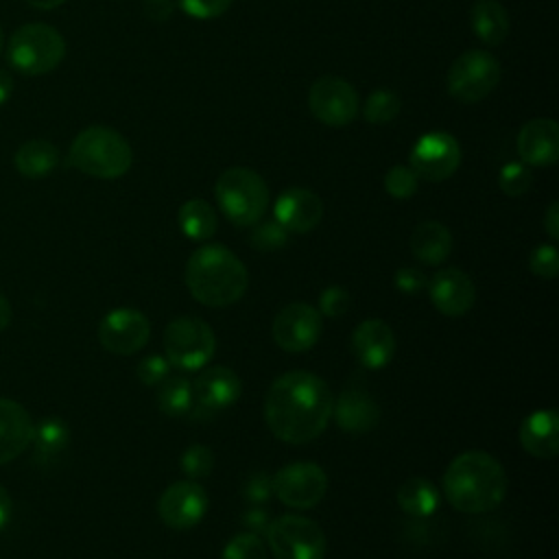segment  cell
<instances>
[{"mask_svg":"<svg viewBox=\"0 0 559 559\" xmlns=\"http://www.w3.org/2000/svg\"><path fill=\"white\" fill-rule=\"evenodd\" d=\"M334 397L330 386L310 371L280 376L264 397V421L284 443L304 445L314 441L332 419Z\"/></svg>","mask_w":559,"mask_h":559,"instance_id":"obj_1","label":"cell"},{"mask_svg":"<svg viewBox=\"0 0 559 559\" xmlns=\"http://www.w3.org/2000/svg\"><path fill=\"white\" fill-rule=\"evenodd\" d=\"M443 496L467 515L493 511L507 496V472L487 452H463L443 474Z\"/></svg>","mask_w":559,"mask_h":559,"instance_id":"obj_2","label":"cell"},{"mask_svg":"<svg viewBox=\"0 0 559 559\" xmlns=\"http://www.w3.org/2000/svg\"><path fill=\"white\" fill-rule=\"evenodd\" d=\"M249 284L245 264L236 253L221 245L197 249L186 264V286L190 295L210 308L236 304Z\"/></svg>","mask_w":559,"mask_h":559,"instance_id":"obj_3","label":"cell"},{"mask_svg":"<svg viewBox=\"0 0 559 559\" xmlns=\"http://www.w3.org/2000/svg\"><path fill=\"white\" fill-rule=\"evenodd\" d=\"M68 162L83 175L96 179H116L131 168L133 153L129 142L118 131L94 124L74 138Z\"/></svg>","mask_w":559,"mask_h":559,"instance_id":"obj_4","label":"cell"},{"mask_svg":"<svg viewBox=\"0 0 559 559\" xmlns=\"http://www.w3.org/2000/svg\"><path fill=\"white\" fill-rule=\"evenodd\" d=\"M66 57V41L61 33L44 22L20 26L9 37L7 59L13 70L26 76L52 72Z\"/></svg>","mask_w":559,"mask_h":559,"instance_id":"obj_5","label":"cell"},{"mask_svg":"<svg viewBox=\"0 0 559 559\" xmlns=\"http://www.w3.org/2000/svg\"><path fill=\"white\" fill-rule=\"evenodd\" d=\"M214 192L223 214L234 225H240V227L255 225L266 212V203H269L266 183L251 168H242V166L227 168L225 173H221Z\"/></svg>","mask_w":559,"mask_h":559,"instance_id":"obj_6","label":"cell"},{"mask_svg":"<svg viewBox=\"0 0 559 559\" xmlns=\"http://www.w3.org/2000/svg\"><path fill=\"white\" fill-rule=\"evenodd\" d=\"M214 332L199 317H177L164 330V352L170 367L199 371L214 356Z\"/></svg>","mask_w":559,"mask_h":559,"instance_id":"obj_7","label":"cell"},{"mask_svg":"<svg viewBox=\"0 0 559 559\" xmlns=\"http://www.w3.org/2000/svg\"><path fill=\"white\" fill-rule=\"evenodd\" d=\"M266 544L275 559H323L325 535L321 526L304 515H282L271 520L266 528Z\"/></svg>","mask_w":559,"mask_h":559,"instance_id":"obj_8","label":"cell"},{"mask_svg":"<svg viewBox=\"0 0 559 559\" xmlns=\"http://www.w3.org/2000/svg\"><path fill=\"white\" fill-rule=\"evenodd\" d=\"M500 81V63L485 50H467L454 59L448 72V92L461 103H478Z\"/></svg>","mask_w":559,"mask_h":559,"instance_id":"obj_9","label":"cell"},{"mask_svg":"<svg viewBox=\"0 0 559 559\" xmlns=\"http://www.w3.org/2000/svg\"><path fill=\"white\" fill-rule=\"evenodd\" d=\"M328 491L325 472L310 461H295L273 474V493L293 509L317 507Z\"/></svg>","mask_w":559,"mask_h":559,"instance_id":"obj_10","label":"cell"},{"mask_svg":"<svg viewBox=\"0 0 559 559\" xmlns=\"http://www.w3.org/2000/svg\"><path fill=\"white\" fill-rule=\"evenodd\" d=\"M408 162L417 179L443 181L459 168L461 148L450 133L430 131L415 142Z\"/></svg>","mask_w":559,"mask_h":559,"instance_id":"obj_11","label":"cell"},{"mask_svg":"<svg viewBox=\"0 0 559 559\" xmlns=\"http://www.w3.org/2000/svg\"><path fill=\"white\" fill-rule=\"evenodd\" d=\"M308 105L323 124L343 127L358 114V94L345 79L321 76L308 92Z\"/></svg>","mask_w":559,"mask_h":559,"instance_id":"obj_12","label":"cell"},{"mask_svg":"<svg viewBox=\"0 0 559 559\" xmlns=\"http://www.w3.org/2000/svg\"><path fill=\"white\" fill-rule=\"evenodd\" d=\"M323 330L321 312L306 304V301H295L284 306L275 319H273V341L284 349V352H306L310 349Z\"/></svg>","mask_w":559,"mask_h":559,"instance_id":"obj_13","label":"cell"},{"mask_svg":"<svg viewBox=\"0 0 559 559\" xmlns=\"http://www.w3.org/2000/svg\"><path fill=\"white\" fill-rule=\"evenodd\" d=\"M151 336V323L146 314L133 308H116L107 312L98 323L100 345L116 356H131L140 352Z\"/></svg>","mask_w":559,"mask_h":559,"instance_id":"obj_14","label":"cell"},{"mask_svg":"<svg viewBox=\"0 0 559 559\" xmlns=\"http://www.w3.org/2000/svg\"><path fill=\"white\" fill-rule=\"evenodd\" d=\"M207 511V493L194 480L173 483L157 502L159 520L173 531H188L197 526Z\"/></svg>","mask_w":559,"mask_h":559,"instance_id":"obj_15","label":"cell"},{"mask_svg":"<svg viewBox=\"0 0 559 559\" xmlns=\"http://www.w3.org/2000/svg\"><path fill=\"white\" fill-rule=\"evenodd\" d=\"M190 384L194 395V404L190 413H203V415H212L229 408L240 397V391H242V384L236 371L223 365L201 369L194 382Z\"/></svg>","mask_w":559,"mask_h":559,"instance_id":"obj_16","label":"cell"},{"mask_svg":"<svg viewBox=\"0 0 559 559\" xmlns=\"http://www.w3.org/2000/svg\"><path fill=\"white\" fill-rule=\"evenodd\" d=\"M426 288L430 293L432 306L445 317L465 314L476 299L472 277L461 269H452V266L437 271Z\"/></svg>","mask_w":559,"mask_h":559,"instance_id":"obj_17","label":"cell"},{"mask_svg":"<svg viewBox=\"0 0 559 559\" xmlns=\"http://www.w3.org/2000/svg\"><path fill=\"white\" fill-rule=\"evenodd\" d=\"M352 354L367 369H382L395 354L393 330L382 319L360 321L352 332Z\"/></svg>","mask_w":559,"mask_h":559,"instance_id":"obj_18","label":"cell"},{"mask_svg":"<svg viewBox=\"0 0 559 559\" xmlns=\"http://www.w3.org/2000/svg\"><path fill=\"white\" fill-rule=\"evenodd\" d=\"M275 221L293 234L314 229L323 216L321 199L308 188H288L275 201Z\"/></svg>","mask_w":559,"mask_h":559,"instance_id":"obj_19","label":"cell"},{"mask_svg":"<svg viewBox=\"0 0 559 559\" xmlns=\"http://www.w3.org/2000/svg\"><path fill=\"white\" fill-rule=\"evenodd\" d=\"M518 155L528 166H550L559 157V127L552 118L528 120L518 133Z\"/></svg>","mask_w":559,"mask_h":559,"instance_id":"obj_20","label":"cell"},{"mask_svg":"<svg viewBox=\"0 0 559 559\" xmlns=\"http://www.w3.org/2000/svg\"><path fill=\"white\" fill-rule=\"evenodd\" d=\"M332 415L336 419V426L349 435H365L373 430L380 421V408L376 400L367 391L356 386H349L338 395L332 406Z\"/></svg>","mask_w":559,"mask_h":559,"instance_id":"obj_21","label":"cell"},{"mask_svg":"<svg viewBox=\"0 0 559 559\" xmlns=\"http://www.w3.org/2000/svg\"><path fill=\"white\" fill-rule=\"evenodd\" d=\"M35 424L28 411L7 397H0V465L17 459L33 441Z\"/></svg>","mask_w":559,"mask_h":559,"instance_id":"obj_22","label":"cell"},{"mask_svg":"<svg viewBox=\"0 0 559 559\" xmlns=\"http://www.w3.org/2000/svg\"><path fill=\"white\" fill-rule=\"evenodd\" d=\"M522 448L537 459H552L559 452V417L555 408L531 413L520 426Z\"/></svg>","mask_w":559,"mask_h":559,"instance_id":"obj_23","label":"cell"},{"mask_svg":"<svg viewBox=\"0 0 559 559\" xmlns=\"http://www.w3.org/2000/svg\"><path fill=\"white\" fill-rule=\"evenodd\" d=\"M411 251L424 264H441L452 251V234L439 221H424L411 236Z\"/></svg>","mask_w":559,"mask_h":559,"instance_id":"obj_24","label":"cell"},{"mask_svg":"<svg viewBox=\"0 0 559 559\" xmlns=\"http://www.w3.org/2000/svg\"><path fill=\"white\" fill-rule=\"evenodd\" d=\"M17 173L26 179H44L59 164V151L48 140H28L24 142L13 157Z\"/></svg>","mask_w":559,"mask_h":559,"instance_id":"obj_25","label":"cell"},{"mask_svg":"<svg viewBox=\"0 0 559 559\" xmlns=\"http://www.w3.org/2000/svg\"><path fill=\"white\" fill-rule=\"evenodd\" d=\"M469 22L476 37L489 46L502 44L509 33V15L498 0H476L469 11Z\"/></svg>","mask_w":559,"mask_h":559,"instance_id":"obj_26","label":"cell"},{"mask_svg":"<svg viewBox=\"0 0 559 559\" xmlns=\"http://www.w3.org/2000/svg\"><path fill=\"white\" fill-rule=\"evenodd\" d=\"M441 493L437 485L426 476H413L397 489V504L406 515L426 518L439 509Z\"/></svg>","mask_w":559,"mask_h":559,"instance_id":"obj_27","label":"cell"},{"mask_svg":"<svg viewBox=\"0 0 559 559\" xmlns=\"http://www.w3.org/2000/svg\"><path fill=\"white\" fill-rule=\"evenodd\" d=\"M181 231L192 240H205L216 231V212L203 199H190L177 214Z\"/></svg>","mask_w":559,"mask_h":559,"instance_id":"obj_28","label":"cell"},{"mask_svg":"<svg viewBox=\"0 0 559 559\" xmlns=\"http://www.w3.org/2000/svg\"><path fill=\"white\" fill-rule=\"evenodd\" d=\"M31 443H35V459L39 463L55 459L70 443L68 424L59 417H48V419L39 421L33 430V441Z\"/></svg>","mask_w":559,"mask_h":559,"instance_id":"obj_29","label":"cell"},{"mask_svg":"<svg viewBox=\"0 0 559 559\" xmlns=\"http://www.w3.org/2000/svg\"><path fill=\"white\" fill-rule=\"evenodd\" d=\"M194 404L192 384L183 376H168L164 382H159L157 393V406L168 417H183L190 413Z\"/></svg>","mask_w":559,"mask_h":559,"instance_id":"obj_30","label":"cell"},{"mask_svg":"<svg viewBox=\"0 0 559 559\" xmlns=\"http://www.w3.org/2000/svg\"><path fill=\"white\" fill-rule=\"evenodd\" d=\"M400 98L391 90H376L365 103V120L371 124H386L400 114Z\"/></svg>","mask_w":559,"mask_h":559,"instance_id":"obj_31","label":"cell"},{"mask_svg":"<svg viewBox=\"0 0 559 559\" xmlns=\"http://www.w3.org/2000/svg\"><path fill=\"white\" fill-rule=\"evenodd\" d=\"M221 559H266V546L255 533H238L227 542Z\"/></svg>","mask_w":559,"mask_h":559,"instance_id":"obj_32","label":"cell"},{"mask_svg":"<svg viewBox=\"0 0 559 559\" xmlns=\"http://www.w3.org/2000/svg\"><path fill=\"white\" fill-rule=\"evenodd\" d=\"M214 467V452L203 443H192L181 456V469L190 480L207 476Z\"/></svg>","mask_w":559,"mask_h":559,"instance_id":"obj_33","label":"cell"},{"mask_svg":"<svg viewBox=\"0 0 559 559\" xmlns=\"http://www.w3.org/2000/svg\"><path fill=\"white\" fill-rule=\"evenodd\" d=\"M531 181H533L531 170H528L524 164H518V162L502 166L500 177H498L500 190H502L504 194H509V197H520V194L528 192Z\"/></svg>","mask_w":559,"mask_h":559,"instance_id":"obj_34","label":"cell"},{"mask_svg":"<svg viewBox=\"0 0 559 559\" xmlns=\"http://www.w3.org/2000/svg\"><path fill=\"white\" fill-rule=\"evenodd\" d=\"M286 240H288V231L277 221L260 223L251 231V245L258 251H277L286 245Z\"/></svg>","mask_w":559,"mask_h":559,"instance_id":"obj_35","label":"cell"},{"mask_svg":"<svg viewBox=\"0 0 559 559\" xmlns=\"http://www.w3.org/2000/svg\"><path fill=\"white\" fill-rule=\"evenodd\" d=\"M384 188L393 199H408L417 190V175L408 166H393L384 175Z\"/></svg>","mask_w":559,"mask_h":559,"instance_id":"obj_36","label":"cell"},{"mask_svg":"<svg viewBox=\"0 0 559 559\" xmlns=\"http://www.w3.org/2000/svg\"><path fill=\"white\" fill-rule=\"evenodd\" d=\"M528 269L542 280H552L559 273V253L552 245H539L528 258Z\"/></svg>","mask_w":559,"mask_h":559,"instance_id":"obj_37","label":"cell"},{"mask_svg":"<svg viewBox=\"0 0 559 559\" xmlns=\"http://www.w3.org/2000/svg\"><path fill=\"white\" fill-rule=\"evenodd\" d=\"M349 308H352V295L343 286H328L319 297L317 310L330 319H338Z\"/></svg>","mask_w":559,"mask_h":559,"instance_id":"obj_38","label":"cell"},{"mask_svg":"<svg viewBox=\"0 0 559 559\" xmlns=\"http://www.w3.org/2000/svg\"><path fill=\"white\" fill-rule=\"evenodd\" d=\"M234 0H177L179 9L197 20H212L223 15Z\"/></svg>","mask_w":559,"mask_h":559,"instance_id":"obj_39","label":"cell"},{"mask_svg":"<svg viewBox=\"0 0 559 559\" xmlns=\"http://www.w3.org/2000/svg\"><path fill=\"white\" fill-rule=\"evenodd\" d=\"M138 378L146 384V386H155L159 382H164L170 373V362L166 360V356H157V354H151L146 358L140 360L138 365Z\"/></svg>","mask_w":559,"mask_h":559,"instance_id":"obj_40","label":"cell"},{"mask_svg":"<svg viewBox=\"0 0 559 559\" xmlns=\"http://www.w3.org/2000/svg\"><path fill=\"white\" fill-rule=\"evenodd\" d=\"M242 496L251 502V504H262L273 496V476L266 472H255L247 478L245 487H242Z\"/></svg>","mask_w":559,"mask_h":559,"instance_id":"obj_41","label":"cell"},{"mask_svg":"<svg viewBox=\"0 0 559 559\" xmlns=\"http://www.w3.org/2000/svg\"><path fill=\"white\" fill-rule=\"evenodd\" d=\"M393 282H395V288H397L400 293H406V295H415V293H419V290H424V288L428 286L424 273L417 271V269H413V266L397 269Z\"/></svg>","mask_w":559,"mask_h":559,"instance_id":"obj_42","label":"cell"},{"mask_svg":"<svg viewBox=\"0 0 559 559\" xmlns=\"http://www.w3.org/2000/svg\"><path fill=\"white\" fill-rule=\"evenodd\" d=\"M242 524L247 526V531H249V533H255V535L266 533V528H269V524H271L269 511L255 504L253 509H249V511L242 515Z\"/></svg>","mask_w":559,"mask_h":559,"instance_id":"obj_43","label":"cell"},{"mask_svg":"<svg viewBox=\"0 0 559 559\" xmlns=\"http://www.w3.org/2000/svg\"><path fill=\"white\" fill-rule=\"evenodd\" d=\"M544 227L548 231V236L555 240L559 238V203L552 201L546 210V216H544Z\"/></svg>","mask_w":559,"mask_h":559,"instance_id":"obj_44","label":"cell"},{"mask_svg":"<svg viewBox=\"0 0 559 559\" xmlns=\"http://www.w3.org/2000/svg\"><path fill=\"white\" fill-rule=\"evenodd\" d=\"M11 511H13V504H11V496L9 491L0 485V533L7 528L9 520H11Z\"/></svg>","mask_w":559,"mask_h":559,"instance_id":"obj_45","label":"cell"},{"mask_svg":"<svg viewBox=\"0 0 559 559\" xmlns=\"http://www.w3.org/2000/svg\"><path fill=\"white\" fill-rule=\"evenodd\" d=\"M146 11H148L151 17L164 20L170 11V2L168 0H146Z\"/></svg>","mask_w":559,"mask_h":559,"instance_id":"obj_46","label":"cell"},{"mask_svg":"<svg viewBox=\"0 0 559 559\" xmlns=\"http://www.w3.org/2000/svg\"><path fill=\"white\" fill-rule=\"evenodd\" d=\"M11 92H13V79L7 70L0 68V107L11 98Z\"/></svg>","mask_w":559,"mask_h":559,"instance_id":"obj_47","label":"cell"},{"mask_svg":"<svg viewBox=\"0 0 559 559\" xmlns=\"http://www.w3.org/2000/svg\"><path fill=\"white\" fill-rule=\"evenodd\" d=\"M11 317H13V312H11V304H9V299L0 293V330L9 328Z\"/></svg>","mask_w":559,"mask_h":559,"instance_id":"obj_48","label":"cell"},{"mask_svg":"<svg viewBox=\"0 0 559 559\" xmlns=\"http://www.w3.org/2000/svg\"><path fill=\"white\" fill-rule=\"evenodd\" d=\"M66 0H26V4L35 7V9H41V11H50V9H57L61 7Z\"/></svg>","mask_w":559,"mask_h":559,"instance_id":"obj_49","label":"cell"},{"mask_svg":"<svg viewBox=\"0 0 559 559\" xmlns=\"http://www.w3.org/2000/svg\"><path fill=\"white\" fill-rule=\"evenodd\" d=\"M2 48H4V33H2V28H0V52H2Z\"/></svg>","mask_w":559,"mask_h":559,"instance_id":"obj_50","label":"cell"}]
</instances>
